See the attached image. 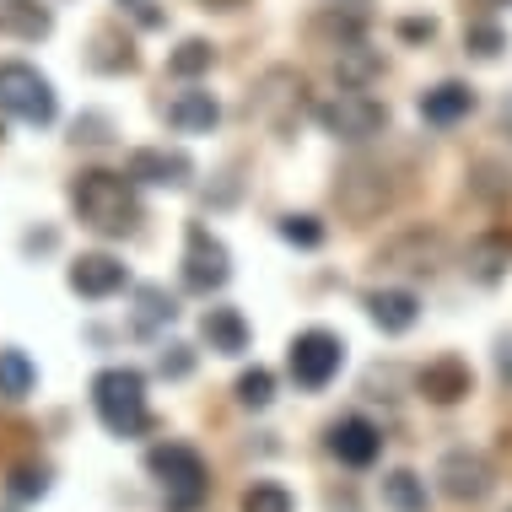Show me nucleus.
I'll return each instance as SVG.
<instances>
[{"instance_id":"nucleus-40","label":"nucleus","mask_w":512,"mask_h":512,"mask_svg":"<svg viewBox=\"0 0 512 512\" xmlns=\"http://www.w3.org/2000/svg\"><path fill=\"white\" fill-rule=\"evenodd\" d=\"M119 11H130V17L141 22V27H162V22H168L157 6H151V0H119Z\"/></svg>"},{"instance_id":"nucleus-3","label":"nucleus","mask_w":512,"mask_h":512,"mask_svg":"<svg viewBox=\"0 0 512 512\" xmlns=\"http://www.w3.org/2000/svg\"><path fill=\"white\" fill-rule=\"evenodd\" d=\"M399 205V173L378 157H351L335 173V211L351 221V227H367V221L389 216Z\"/></svg>"},{"instance_id":"nucleus-36","label":"nucleus","mask_w":512,"mask_h":512,"mask_svg":"<svg viewBox=\"0 0 512 512\" xmlns=\"http://www.w3.org/2000/svg\"><path fill=\"white\" fill-rule=\"evenodd\" d=\"M157 372H162V378H189V372H195V351H189V345H162V356H157Z\"/></svg>"},{"instance_id":"nucleus-4","label":"nucleus","mask_w":512,"mask_h":512,"mask_svg":"<svg viewBox=\"0 0 512 512\" xmlns=\"http://www.w3.org/2000/svg\"><path fill=\"white\" fill-rule=\"evenodd\" d=\"M146 475L162 486V507L168 512H200L211 496V464L189 442H157L146 453Z\"/></svg>"},{"instance_id":"nucleus-31","label":"nucleus","mask_w":512,"mask_h":512,"mask_svg":"<svg viewBox=\"0 0 512 512\" xmlns=\"http://www.w3.org/2000/svg\"><path fill=\"white\" fill-rule=\"evenodd\" d=\"M232 394H238L243 410H270V405H275V372H270V367H248V372H238Z\"/></svg>"},{"instance_id":"nucleus-11","label":"nucleus","mask_w":512,"mask_h":512,"mask_svg":"<svg viewBox=\"0 0 512 512\" xmlns=\"http://www.w3.org/2000/svg\"><path fill=\"white\" fill-rule=\"evenodd\" d=\"M437 491L448 502H486L496 491V464L475 448H448L437 459Z\"/></svg>"},{"instance_id":"nucleus-5","label":"nucleus","mask_w":512,"mask_h":512,"mask_svg":"<svg viewBox=\"0 0 512 512\" xmlns=\"http://www.w3.org/2000/svg\"><path fill=\"white\" fill-rule=\"evenodd\" d=\"M302 114H313V98H308V76L292 71V65H270L248 87V119H259L275 141H292Z\"/></svg>"},{"instance_id":"nucleus-33","label":"nucleus","mask_w":512,"mask_h":512,"mask_svg":"<svg viewBox=\"0 0 512 512\" xmlns=\"http://www.w3.org/2000/svg\"><path fill=\"white\" fill-rule=\"evenodd\" d=\"M275 232H281V243H292V248H302V254H313V248H324V221L318 216H297V211H286L281 221H275Z\"/></svg>"},{"instance_id":"nucleus-18","label":"nucleus","mask_w":512,"mask_h":512,"mask_svg":"<svg viewBox=\"0 0 512 512\" xmlns=\"http://www.w3.org/2000/svg\"><path fill=\"white\" fill-rule=\"evenodd\" d=\"M49 33H54V6L49 0H0V38L44 44Z\"/></svg>"},{"instance_id":"nucleus-2","label":"nucleus","mask_w":512,"mask_h":512,"mask_svg":"<svg viewBox=\"0 0 512 512\" xmlns=\"http://www.w3.org/2000/svg\"><path fill=\"white\" fill-rule=\"evenodd\" d=\"M92 415L108 437L130 442L151 432V405H146V372L135 367H103L92 378Z\"/></svg>"},{"instance_id":"nucleus-22","label":"nucleus","mask_w":512,"mask_h":512,"mask_svg":"<svg viewBox=\"0 0 512 512\" xmlns=\"http://www.w3.org/2000/svg\"><path fill=\"white\" fill-rule=\"evenodd\" d=\"M87 71L98 76H135L141 71V54H135V44L119 33V27H98L87 44Z\"/></svg>"},{"instance_id":"nucleus-19","label":"nucleus","mask_w":512,"mask_h":512,"mask_svg":"<svg viewBox=\"0 0 512 512\" xmlns=\"http://www.w3.org/2000/svg\"><path fill=\"white\" fill-rule=\"evenodd\" d=\"M216 124H221L216 92H205V87L173 92V103H168V130H178V135H211Z\"/></svg>"},{"instance_id":"nucleus-16","label":"nucleus","mask_w":512,"mask_h":512,"mask_svg":"<svg viewBox=\"0 0 512 512\" xmlns=\"http://www.w3.org/2000/svg\"><path fill=\"white\" fill-rule=\"evenodd\" d=\"M415 108H421V119L432 124V130H453V124H464L480 108V92L469 87V81H437V87L421 92Z\"/></svg>"},{"instance_id":"nucleus-44","label":"nucleus","mask_w":512,"mask_h":512,"mask_svg":"<svg viewBox=\"0 0 512 512\" xmlns=\"http://www.w3.org/2000/svg\"><path fill=\"white\" fill-rule=\"evenodd\" d=\"M0 512H11V507H0Z\"/></svg>"},{"instance_id":"nucleus-37","label":"nucleus","mask_w":512,"mask_h":512,"mask_svg":"<svg viewBox=\"0 0 512 512\" xmlns=\"http://www.w3.org/2000/svg\"><path fill=\"white\" fill-rule=\"evenodd\" d=\"M54 248H60V227H33L22 238V254L27 259H44V254H54Z\"/></svg>"},{"instance_id":"nucleus-30","label":"nucleus","mask_w":512,"mask_h":512,"mask_svg":"<svg viewBox=\"0 0 512 512\" xmlns=\"http://www.w3.org/2000/svg\"><path fill=\"white\" fill-rule=\"evenodd\" d=\"M216 65V49L205 44V38H184L173 54H168V76H178V81H195V76H205Z\"/></svg>"},{"instance_id":"nucleus-29","label":"nucleus","mask_w":512,"mask_h":512,"mask_svg":"<svg viewBox=\"0 0 512 512\" xmlns=\"http://www.w3.org/2000/svg\"><path fill=\"white\" fill-rule=\"evenodd\" d=\"M49 491H54V464H44V459L17 464L6 475V496H11V502H44Z\"/></svg>"},{"instance_id":"nucleus-7","label":"nucleus","mask_w":512,"mask_h":512,"mask_svg":"<svg viewBox=\"0 0 512 512\" xmlns=\"http://www.w3.org/2000/svg\"><path fill=\"white\" fill-rule=\"evenodd\" d=\"M313 119L324 135H335L345 146H367L389 130V103H378L367 87H340L335 98L313 103Z\"/></svg>"},{"instance_id":"nucleus-10","label":"nucleus","mask_w":512,"mask_h":512,"mask_svg":"<svg viewBox=\"0 0 512 512\" xmlns=\"http://www.w3.org/2000/svg\"><path fill=\"white\" fill-rule=\"evenodd\" d=\"M372 265L389 270V275H426V281H432V275L448 265V238H442L437 227H405L372 254Z\"/></svg>"},{"instance_id":"nucleus-14","label":"nucleus","mask_w":512,"mask_h":512,"mask_svg":"<svg viewBox=\"0 0 512 512\" xmlns=\"http://www.w3.org/2000/svg\"><path fill=\"white\" fill-rule=\"evenodd\" d=\"M324 448L335 453L345 469H372L383 459V432L367 421V415H340V421H329Z\"/></svg>"},{"instance_id":"nucleus-9","label":"nucleus","mask_w":512,"mask_h":512,"mask_svg":"<svg viewBox=\"0 0 512 512\" xmlns=\"http://www.w3.org/2000/svg\"><path fill=\"white\" fill-rule=\"evenodd\" d=\"M227 281H232V248L205 221H189L184 227V292L216 297Z\"/></svg>"},{"instance_id":"nucleus-26","label":"nucleus","mask_w":512,"mask_h":512,"mask_svg":"<svg viewBox=\"0 0 512 512\" xmlns=\"http://www.w3.org/2000/svg\"><path fill=\"white\" fill-rule=\"evenodd\" d=\"M335 76H340V87H367V81H378L383 76V54L367 44H345L335 49Z\"/></svg>"},{"instance_id":"nucleus-8","label":"nucleus","mask_w":512,"mask_h":512,"mask_svg":"<svg viewBox=\"0 0 512 512\" xmlns=\"http://www.w3.org/2000/svg\"><path fill=\"white\" fill-rule=\"evenodd\" d=\"M340 367H345V340L324 324L297 329L292 345H286V372H292V383L302 394H324L340 378Z\"/></svg>"},{"instance_id":"nucleus-23","label":"nucleus","mask_w":512,"mask_h":512,"mask_svg":"<svg viewBox=\"0 0 512 512\" xmlns=\"http://www.w3.org/2000/svg\"><path fill=\"white\" fill-rule=\"evenodd\" d=\"M464 270H469V281H475V286H502V275L512 270V238H507V232H486V238H475V243H469V254H464Z\"/></svg>"},{"instance_id":"nucleus-41","label":"nucleus","mask_w":512,"mask_h":512,"mask_svg":"<svg viewBox=\"0 0 512 512\" xmlns=\"http://www.w3.org/2000/svg\"><path fill=\"white\" fill-rule=\"evenodd\" d=\"M200 6H205V11H243L248 0H200Z\"/></svg>"},{"instance_id":"nucleus-27","label":"nucleus","mask_w":512,"mask_h":512,"mask_svg":"<svg viewBox=\"0 0 512 512\" xmlns=\"http://www.w3.org/2000/svg\"><path fill=\"white\" fill-rule=\"evenodd\" d=\"M383 507L389 512H432L426 480L415 475V469H389V475H383Z\"/></svg>"},{"instance_id":"nucleus-6","label":"nucleus","mask_w":512,"mask_h":512,"mask_svg":"<svg viewBox=\"0 0 512 512\" xmlns=\"http://www.w3.org/2000/svg\"><path fill=\"white\" fill-rule=\"evenodd\" d=\"M0 114L33 124V130H49L60 119V92L54 81L27 60H0Z\"/></svg>"},{"instance_id":"nucleus-28","label":"nucleus","mask_w":512,"mask_h":512,"mask_svg":"<svg viewBox=\"0 0 512 512\" xmlns=\"http://www.w3.org/2000/svg\"><path fill=\"white\" fill-rule=\"evenodd\" d=\"M469 195L486 200V205H507L512 200V168L496 157H480L475 168H469Z\"/></svg>"},{"instance_id":"nucleus-15","label":"nucleus","mask_w":512,"mask_h":512,"mask_svg":"<svg viewBox=\"0 0 512 512\" xmlns=\"http://www.w3.org/2000/svg\"><path fill=\"white\" fill-rule=\"evenodd\" d=\"M415 394L426 399V405H464L469 394H475V372H469V362L464 356H432L421 372H415Z\"/></svg>"},{"instance_id":"nucleus-13","label":"nucleus","mask_w":512,"mask_h":512,"mask_svg":"<svg viewBox=\"0 0 512 512\" xmlns=\"http://www.w3.org/2000/svg\"><path fill=\"white\" fill-rule=\"evenodd\" d=\"M65 286H71L81 302H108V297L130 292V265L98 248V254L71 259V270H65Z\"/></svg>"},{"instance_id":"nucleus-34","label":"nucleus","mask_w":512,"mask_h":512,"mask_svg":"<svg viewBox=\"0 0 512 512\" xmlns=\"http://www.w3.org/2000/svg\"><path fill=\"white\" fill-rule=\"evenodd\" d=\"M238 507H243V512H297L292 491H286L281 480H254V486L243 491Z\"/></svg>"},{"instance_id":"nucleus-21","label":"nucleus","mask_w":512,"mask_h":512,"mask_svg":"<svg viewBox=\"0 0 512 512\" xmlns=\"http://www.w3.org/2000/svg\"><path fill=\"white\" fill-rule=\"evenodd\" d=\"M135 292V313H130V335H141V340H151L162 324H173L178 313V292H168V286H157V281H141V286H130Z\"/></svg>"},{"instance_id":"nucleus-1","label":"nucleus","mask_w":512,"mask_h":512,"mask_svg":"<svg viewBox=\"0 0 512 512\" xmlns=\"http://www.w3.org/2000/svg\"><path fill=\"white\" fill-rule=\"evenodd\" d=\"M135 178L130 173H108V168H87L71 178V211L87 232L98 238H135L146 221V205L135 195Z\"/></svg>"},{"instance_id":"nucleus-32","label":"nucleus","mask_w":512,"mask_h":512,"mask_svg":"<svg viewBox=\"0 0 512 512\" xmlns=\"http://www.w3.org/2000/svg\"><path fill=\"white\" fill-rule=\"evenodd\" d=\"M464 49L475 54V60H502V49H507V27L502 22H491V17H475L464 27Z\"/></svg>"},{"instance_id":"nucleus-17","label":"nucleus","mask_w":512,"mask_h":512,"mask_svg":"<svg viewBox=\"0 0 512 512\" xmlns=\"http://www.w3.org/2000/svg\"><path fill=\"white\" fill-rule=\"evenodd\" d=\"M200 340L211 345L216 356H243L248 340H254V329H248V318L232 308V302H216V308L200 313Z\"/></svg>"},{"instance_id":"nucleus-43","label":"nucleus","mask_w":512,"mask_h":512,"mask_svg":"<svg viewBox=\"0 0 512 512\" xmlns=\"http://www.w3.org/2000/svg\"><path fill=\"white\" fill-rule=\"evenodd\" d=\"M502 124H507V130H512V98L502 103Z\"/></svg>"},{"instance_id":"nucleus-25","label":"nucleus","mask_w":512,"mask_h":512,"mask_svg":"<svg viewBox=\"0 0 512 512\" xmlns=\"http://www.w3.org/2000/svg\"><path fill=\"white\" fill-rule=\"evenodd\" d=\"M308 38L318 49H345V44H362L367 38V22L335 6V11H318V17L308 22Z\"/></svg>"},{"instance_id":"nucleus-42","label":"nucleus","mask_w":512,"mask_h":512,"mask_svg":"<svg viewBox=\"0 0 512 512\" xmlns=\"http://www.w3.org/2000/svg\"><path fill=\"white\" fill-rule=\"evenodd\" d=\"M480 6H486V11H502V6H512V0H480Z\"/></svg>"},{"instance_id":"nucleus-39","label":"nucleus","mask_w":512,"mask_h":512,"mask_svg":"<svg viewBox=\"0 0 512 512\" xmlns=\"http://www.w3.org/2000/svg\"><path fill=\"white\" fill-rule=\"evenodd\" d=\"M496 383L512 389V335H507V329L496 335Z\"/></svg>"},{"instance_id":"nucleus-24","label":"nucleus","mask_w":512,"mask_h":512,"mask_svg":"<svg viewBox=\"0 0 512 512\" xmlns=\"http://www.w3.org/2000/svg\"><path fill=\"white\" fill-rule=\"evenodd\" d=\"M33 389H38V362L22 351V345H0V399L22 405Z\"/></svg>"},{"instance_id":"nucleus-38","label":"nucleus","mask_w":512,"mask_h":512,"mask_svg":"<svg viewBox=\"0 0 512 512\" xmlns=\"http://www.w3.org/2000/svg\"><path fill=\"white\" fill-rule=\"evenodd\" d=\"M399 38H405V44H432L437 22L432 17H405V22H399Z\"/></svg>"},{"instance_id":"nucleus-35","label":"nucleus","mask_w":512,"mask_h":512,"mask_svg":"<svg viewBox=\"0 0 512 512\" xmlns=\"http://www.w3.org/2000/svg\"><path fill=\"white\" fill-rule=\"evenodd\" d=\"M71 141L76 146H108V141H114V119H108V114H81L71 124Z\"/></svg>"},{"instance_id":"nucleus-20","label":"nucleus","mask_w":512,"mask_h":512,"mask_svg":"<svg viewBox=\"0 0 512 512\" xmlns=\"http://www.w3.org/2000/svg\"><path fill=\"white\" fill-rule=\"evenodd\" d=\"M367 318L383 329V335H410L415 318H421V297L405 292V286H383V292H367Z\"/></svg>"},{"instance_id":"nucleus-12","label":"nucleus","mask_w":512,"mask_h":512,"mask_svg":"<svg viewBox=\"0 0 512 512\" xmlns=\"http://www.w3.org/2000/svg\"><path fill=\"white\" fill-rule=\"evenodd\" d=\"M124 173L146 189H189L195 184V157L184 146H141L124 157Z\"/></svg>"}]
</instances>
